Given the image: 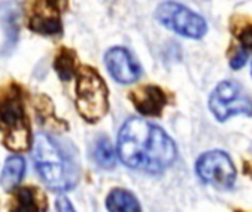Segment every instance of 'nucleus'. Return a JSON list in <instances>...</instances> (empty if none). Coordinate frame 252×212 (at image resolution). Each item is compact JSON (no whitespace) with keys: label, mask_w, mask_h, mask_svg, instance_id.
I'll return each mask as SVG.
<instances>
[{"label":"nucleus","mask_w":252,"mask_h":212,"mask_svg":"<svg viewBox=\"0 0 252 212\" xmlns=\"http://www.w3.org/2000/svg\"><path fill=\"white\" fill-rule=\"evenodd\" d=\"M157 19L168 30L186 37L202 38L208 30L207 21L177 1H164L157 7Z\"/></svg>","instance_id":"nucleus-5"},{"label":"nucleus","mask_w":252,"mask_h":212,"mask_svg":"<svg viewBox=\"0 0 252 212\" xmlns=\"http://www.w3.org/2000/svg\"><path fill=\"white\" fill-rule=\"evenodd\" d=\"M117 149L128 168L152 174L165 171L177 158L173 139L161 127L143 118L126 121L118 134Z\"/></svg>","instance_id":"nucleus-1"},{"label":"nucleus","mask_w":252,"mask_h":212,"mask_svg":"<svg viewBox=\"0 0 252 212\" xmlns=\"http://www.w3.org/2000/svg\"><path fill=\"white\" fill-rule=\"evenodd\" d=\"M18 208L19 211H37L38 205L35 202V195L31 187H24L18 190Z\"/></svg>","instance_id":"nucleus-15"},{"label":"nucleus","mask_w":252,"mask_h":212,"mask_svg":"<svg viewBox=\"0 0 252 212\" xmlns=\"http://www.w3.org/2000/svg\"><path fill=\"white\" fill-rule=\"evenodd\" d=\"M250 52L251 49L247 47V46H241V49H238V52L233 55V58L230 59V66L233 69H241L242 66H245V63L248 62L250 59Z\"/></svg>","instance_id":"nucleus-16"},{"label":"nucleus","mask_w":252,"mask_h":212,"mask_svg":"<svg viewBox=\"0 0 252 212\" xmlns=\"http://www.w3.org/2000/svg\"><path fill=\"white\" fill-rule=\"evenodd\" d=\"M109 74L121 84H131L142 75V68L124 47H112L105 56Z\"/></svg>","instance_id":"nucleus-8"},{"label":"nucleus","mask_w":252,"mask_h":212,"mask_svg":"<svg viewBox=\"0 0 252 212\" xmlns=\"http://www.w3.org/2000/svg\"><path fill=\"white\" fill-rule=\"evenodd\" d=\"M106 208L109 211L118 212H136L140 211V205L133 193L124 189H115L108 195Z\"/></svg>","instance_id":"nucleus-12"},{"label":"nucleus","mask_w":252,"mask_h":212,"mask_svg":"<svg viewBox=\"0 0 252 212\" xmlns=\"http://www.w3.org/2000/svg\"><path fill=\"white\" fill-rule=\"evenodd\" d=\"M56 210L61 212H72L74 207L69 204V201L65 196H59L58 201H56Z\"/></svg>","instance_id":"nucleus-17"},{"label":"nucleus","mask_w":252,"mask_h":212,"mask_svg":"<svg viewBox=\"0 0 252 212\" xmlns=\"http://www.w3.org/2000/svg\"><path fill=\"white\" fill-rule=\"evenodd\" d=\"M75 106L78 114L89 122H97L109 109L106 84L90 66H81L77 71Z\"/></svg>","instance_id":"nucleus-3"},{"label":"nucleus","mask_w":252,"mask_h":212,"mask_svg":"<svg viewBox=\"0 0 252 212\" xmlns=\"http://www.w3.org/2000/svg\"><path fill=\"white\" fill-rule=\"evenodd\" d=\"M251 99L248 93L235 81L220 83L211 97L210 109L219 121H226L233 115H251Z\"/></svg>","instance_id":"nucleus-6"},{"label":"nucleus","mask_w":252,"mask_h":212,"mask_svg":"<svg viewBox=\"0 0 252 212\" xmlns=\"http://www.w3.org/2000/svg\"><path fill=\"white\" fill-rule=\"evenodd\" d=\"M25 173V161L22 156H10L6 159L4 167L1 170V176H0V184L6 189V190H12L15 189Z\"/></svg>","instance_id":"nucleus-11"},{"label":"nucleus","mask_w":252,"mask_h":212,"mask_svg":"<svg viewBox=\"0 0 252 212\" xmlns=\"http://www.w3.org/2000/svg\"><path fill=\"white\" fill-rule=\"evenodd\" d=\"M32 159L43 183L55 192L71 190L78 182V167L65 148L49 134L38 133L32 143Z\"/></svg>","instance_id":"nucleus-2"},{"label":"nucleus","mask_w":252,"mask_h":212,"mask_svg":"<svg viewBox=\"0 0 252 212\" xmlns=\"http://www.w3.org/2000/svg\"><path fill=\"white\" fill-rule=\"evenodd\" d=\"M0 133L9 151L25 152L30 148V124L19 96L9 94L0 102Z\"/></svg>","instance_id":"nucleus-4"},{"label":"nucleus","mask_w":252,"mask_h":212,"mask_svg":"<svg viewBox=\"0 0 252 212\" xmlns=\"http://www.w3.org/2000/svg\"><path fill=\"white\" fill-rule=\"evenodd\" d=\"M94 159L105 170H112L115 167V152L106 137H100L97 140L94 148Z\"/></svg>","instance_id":"nucleus-14"},{"label":"nucleus","mask_w":252,"mask_h":212,"mask_svg":"<svg viewBox=\"0 0 252 212\" xmlns=\"http://www.w3.org/2000/svg\"><path fill=\"white\" fill-rule=\"evenodd\" d=\"M53 66L62 81H69L75 75V53L69 49H61Z\"/></svg>","instance_id":"nucleus-13"},{"label":"nucleus","mask_w":252,"mask_h":212,"mask_svg":"<svg viewBox=\"0 0 252 212\" xmlns=\"http://www.w3.org/2000/svg\"><path fill=\"white\" fill-rule=\"evenodd\" d=\"M196 173L204 183L220 190L230 189L236 180V168L232 159L221 151L204 153L196 161Z\"/></svg>","instance_id":"nucleus-7"},{"label":"nucleus","mask_w":252,"mask_h":212,"mask_svg":"<svg viewBox=\"0 0 252 212\" xmlns=\"http://www.w3.org/2000/svg\"><path fill=\"white\" fill-rule=\"evenodd\" d=\"M136 109L146 117H158L167 105V96L158 86H143L130 93Z\"/></svg>","instance_id":"nucleus-10"},{"label":"nucleus","mask_w":252,"mask_h":212,"mask_svg":"<svg viewBox=\"0 0 252 212\" xmlns=\"http://www.w3.org/2000/svg\"><path fill=\"white\" fill-rule=\"evenodd\" d=\"M65 0H43L41 7L35 10L30 19V28L43 35H55L62 32L61 10Z\"/></svg>","instance_id":"nucleus-9"}]
</instances>
